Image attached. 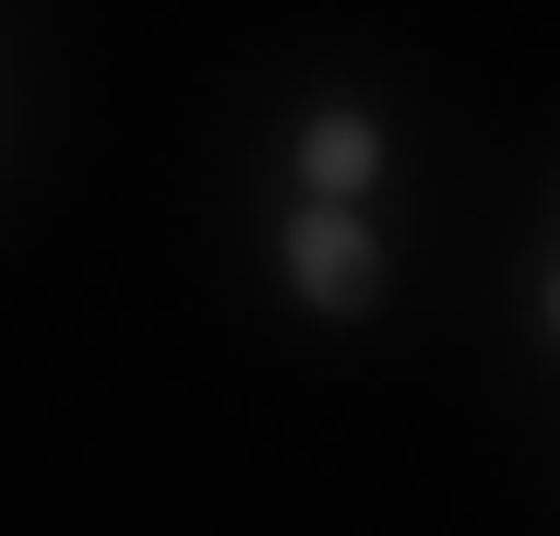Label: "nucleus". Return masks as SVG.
<instances>
[{"instance_id":"f257e3e1","label":"nucleus","mask_w":560,"mask_h":536,"mask_svg":"<svg viewBox=\"0 0 560 536\" xmlns=\"http://www.w3.org/2000/svg\"><path fill=\"white\" fill-rule=\"evenodd\" d=\"M299 287H311L323 311H358V299H370V238H358L346 214H311V226H299Z\"/></svg>"},{"instance_id":"f03ea898","label":"nucleus","mask_w":560,"mask_h":536,"mask_svg":"<svg viewBox=\"0 0 560 536\" xmlns=\"http://www.w3.org/2000/svg\"><path fill=\"white\" fill-rule=\"evenodd\" d=\"M311 179H323V191H358V179H370V131H358V119H323V131H311Z\"/></svg>"}]
</instances>
